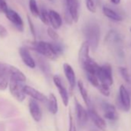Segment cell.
Listing matches in <instances>:
<instances>
[{
	"label": "cell",
	"mask_w": 131,
	"mask_h": 131,
	"mask_svg": "<svg viewBox=\"0 0 131 131\" xmlns=\"http://www.w3.org/2000/svg\"><path fill=\"white\" fill-rule=\"evenodd\" d=\"M8 36L7 29L2 25H0V38H6Z\"/></svg>",
	"instance_id": "cell-38"
},
{
	"label": "cell",
	"mask_w": 131,
	"mask_h": 131,
	"mask_svg": "<svg viewBox=\"0 0 131 131\" xmlns=\"http://www.w3.org/2000/svg\"><path fill=\"white\" fill-rule=\"evenodd\" d=\"M88 114L90 119H92L93 123L96 125L97 128L101 129L102 131H105L106 129V124L104 119L96 113V111L92 107L88 109Z\"/></svg>",
	"instance_id": "cell-16"
},
{
	"label": "cell",
	"mask_w": 131,
	"mask_h": 131,
	"mask_svg": "<svg viewBox=\"0 0 131 131\" xmlns=\"http://www.w3.org/2000/svg\"><path fill=\"white\" fill-rule=\"evenodd\" d=\"M9 75H10V79H13L23 83H25L26 81V77L25 74L18 68L11 65H9Z\"/></svg>",
	"instance_id": "cell-22"
},
{
	"label": "cell",
	"mask_w": 131,
	"mask_h": 131,
	"mask_svg": "<svg viewBox=\"0 0 131 131\" xmlns=\"http://www.w3.org/2000/svg\"><path fill=\"white\" fill-rule=\"evenodd\" d=\"M52 47H53L55 52H56V54L58 56L61 55L64 52V46H63L62 44L55 41V42H52Z\"/></svg>",
	"instance_id": "cell-34"
},
{
	"label": "cell",
	"mask_w": 131,
	"mask_h": 131,
	"mask_svg": "<svg viewBox=\"0 0 131 131\" xmlns=\"http://www.w3.org/2000/svg\"><path fill=\"white\" fill-rule=\"evenodd\" d=\"M123 41V36L118 31L115 29L110 30L106 35L105 39H104L105 43L110 44V45H119V44H121Z\"/></svg>",
	"instance_id": "cell-15"
},
{
	"label": "cell",
	"mask_w": 131,
	"mask_h": 131,
	"mask_svg": "<svg viewBox=\"0 0 131 131\" xmlns=\"http://www.w3.org/2000/svg\"><path fill=\"white\" fill-rule=\"evenodd\" d=\"M86 73V78L89 83L94 87L97 88L98 86L100 84V81L99 80L97 76L95 74H92V73Z\"/></svg>",
	"instance_id": "cell-29"
},
{
	"label": "cell",
	"mask_w": 131,
	"mask_h": 131,
	"mask_svg": "<svg viewBox=\"0 0 131 131\" xmlns=\"http://www.w3.org/2000/svg\"><path fill=\"white\" fill-rule=\"evenodd\" d=\"M129 32H131V27H130V28H129Z\"/></svg>",
	"instance_id": "cell-43"
},
{
	"label": "cell",
	"mask_w": 131,
	"mask_h": 131,
	"mask_svg": "<svg viewBox=\"0 0 131 131\" xmlns=\"http://www.w3.org/2000/svg\"><path fill=\"white\" fill-rule=\"evenodd\" d=\"M77 86H78V89H79V91L83 97V100L84 101V103H86V106L88 107V109L90 108H92V103H91V100L90 99V96H89V94H88V92L83 83V81L81 80H79L77 82Z\"/></svg>",
	"instance_id": "cell-23"
},
{
	"label": "cell",
	"mask_w": 131,
	"mask_h": 131,
	"mask_svg": "<svg viewBox=\"0 0 131 131\" xmlns=\"http://www.w3.org/2000/svg\"><path fill=\"white\" fill-rule=\"evenodd\" d=\"M130 45H131V44H130Z\"/></svg>",
	"instance_id": "cell-45"
},
{
	"label": "cell",
	"mask_w": 131,
	"mask_h": 131,
	"mask_svg": "<svg viewBox=\"0 0 131 131\" xmlns=\"http://www.w3.org/2000/svg\"><path fill=\"white\" fill-rule=\"evenodd\" d=\"M27 19H28V23H29V28H30L31 33H32V35L33 36V37L36 38V29H35L34 24H33L32 19H30V17H29V16H27Z\"/></svg>",
	"instance_id": "cell-36"
},
{
	"label": "cell",
	"mask_w": 131,
	"mask_h": 131,
	"mask_svg": "<svg viewBox=\"0 0 131 131\" xmlns=\"http://www.w3.org/2000/svg\"><path fill=\"white\" fill-rule=\"evenodd\" d=\"M64 4L70 10L74 23H77L79 21V19H80V3H79V0H65Z\"/></svg>",
	"instance_id": "cell-12"
},
{
	"label": "cell",
	"mask_w": 131,
	"mask_h": 131,
	"mask_svg": "<svg viewBox=\"0 0 131 131\" xmlns=\"http://www.w3.org/2000/svg\"><path fill=\"white\" fill-rule=\"evenodd\" d=\"M9 65L0 62V90H5L9 83Z\"/></svg>",
	"instance_id": "cell-7"
},
{
	"label": "cell",
	"mask_w": 131,
	"mask_h": 131,
	"mask_svg": "<svg viewBox=\"0 0 131 131\" xmlns=\"http://www.w3.org/2000/svg\"><path fill=\"white\" fill-rule=\"evenodd\" d=\"M0 131H5V126L2 123H0Z\"/></svg>",
	"instance_id": "cell-40"
},
{
	"label": "cell",
	"mask_w": 131,
	"mask_h": 131,
	"mask_svg": "<svg viewBox=\"0 0 131 131\" xmlns=\"http://www.w3.org/2000/svg\"><path fill=\"white\" fill-rule=\"evenodd\" d=\"M91 131H98V130L97 129H92Z\"/></svg>",
	"instance_id": "cell-42"
},
{
	"label": "cell",
	"mask_w": 131,
	"mask_h": 131,
	"mask_svg": "<svg viewBox=\"0 0 131 131\" xmlns=\"http://www.w3.org/2000/svg\"><path fill=\"white\" fill-rule=\"evenodd\" d=\"M47 34L49 38H51L54 42L57 41L59 38V35L56 32V29H53L52 27H49L47 29Z\"/></svg>",
	"instance_id": "cell-33"
},
{
	"label": "cell",
	"mask_w": 131,
	"mask_h": 131,
	"mask_svg": "<svg viewBox=\"0 0 131 131\" xmlns=\"http://www.w3.org/2000/svg\"><path fill=\"white\" fill-rule=\"evenodd\" d=\"M64 19H65V22L67 23V24L68 25H72L74 21H73V19L70 14V10L68 9V8L65 6V8H64Z\"/></svg>",
	"instance_id": "cell-31"
},
{
	"label": "cell",
	"mask_w": 131,
	"mask_h": 131,
	"mask_svg": "<svg viewBox=\"0 0 131 131\" xmlns=\"http://www.w3.org/2000/svg\"><path fill=\"white\" fill-rule=\"evenodd\" d=\"M119 72L122 78L125 80V82L128 84H130L131 83V77L129 73L127 68L120 67H119Z\"/></svg>",
	"instance_id": "cell-28"
},
{
	"label": "cell",
	"mask_w": 131,
	"mask_h": 131,
	"mask_svg": "<svg viewBox=\"0 0 131 131\" xmlns=\"http://www.w3.org/2000/svg\"><path fill=\"white\" fill-rule=\"evenodd\" d=\"M96 4H99V2H100V0H96Z\"/></svg>",
	"instance_id": "cell-41"
},
{
	"label": "cell",
	"mask_w": 131,
	"mask_h": 131,
	"mask_svg": "<svg viewBox=\"0 0 131 131\" xmlns=\"http://www.w3.org/2000/svg\"><path fill=\"white\" fill-rule=\"evenodd\" d=\"M96 76L101 83L106 84L109 86H111L113 84V70L110 64L105 63L103 66H100V68L97 72Z\"/></svg>",
	"instance_id": "cell-3"
},
{
	"label": "cell",
	"mask_w": 131,
	"mask_h": 131,
	"mask_svg": "<svg viewBox=\"0 0 131 131\" xmlns=\"http://www.w3.org/2000/svg\"><path fill=\"white\" fill-rule=\"evenodd\" d=\"M69 131H77V128L75 126V123L73 122V116L71 115V113H70V129Z\"/></svg>",
	"instance_id": "cell-37"
},
{
	"label": "cell",
	"mask_w": 131,
	"mask_h": 131,
	"mask_svg": "<svg viewBox=\"0 0 131 131\" xmlns=\"http://www.w3.org/2000/svg\"><path fill=\"white\" fill-rule=\"evenodd\" d=\"M102 10H103V15L106 18L110 19V20L114 21V22H122V21H123V16L120 14H119L117 12H116L115 10L112 9L111 8L105 6L103 7Z\"/></svg>",
	"instance_id": "cell-20"
},
{
	"label": "cell",
	"mask_w": 131,
	"mask_h": 131,
	"mask_svg": "<svg viewBox=\"0 0 131 131\" xmlns=\"http://www.w3.org/2000/svg\"><path fill=\"white\" fill-rule=\"evenodd\" d=\"M9 9L7 3L5 0H0V13H6V11Z\"/></svg>",
	"instance_id": "cell-35"
},
{
	"label": "cell",
	"mask_w": 131,
	"mask_h": 131,
	"mask_svg": "<svg viewBox=\"0 0 131 131\" xmlns=\"http://www.w3.org/2000/svg\"><path fill=\"white\" fill-rule=\"evenodd\" d=\"M90 44L88 43L87 41H84L82 43L78 53V59L81 67H83L91 58L90 56Z\"/></svg>",
	"instance_id": "cell-11"
},
{
	"label": "cell",
	"mask_w": 131,
	"mask_h": 131,
	"mask_svg": "<svg viewBox=\"0 0 131 131\" xmlns=\"http://www.w3.org/2000/svg\"><path fill=\"white\" fill-rule=\"evenodd\" d=\"M24 86L23 82L10 79L9 83V91L12 94V96L19 102H23L26 99V94L24 91Z\"/></svg>",
	"instance_id": "cell-4"
},
{
	"label": "cell",
	"mask_w": 131,
	"mask_h": 131,
	"mask_svg": "<svg viewBox=\"0 0 131 131\" xmlns=\"http://www.w3.org/2000/svg\"><path fill=\"white\" fill-rule=\"evenodd\" d=\"M117 104L120 109L124 111H129L131 107V100L129 93L126 88L121 85L119 90V96L117 99Z\"/></svg>",
	"instance_id": "cell-5"
},
{
	"label": "cell",
	"mask_w": 131,
	"mask_h": 131,
	"mask_svg": "<svg viewBox=\"0 0 131 131\" xmlns=\"http://www.w3.org/2000/svg\"><path fill=\"white\" fill-rule=\"evenodd\" d=\"M86 6L89 12L91 13H96V0H85Z\"/></svg>",
	"instance_id": "cell-30"
},
{
	"label": "cell",
	"mask_w": 131,
	"mask_h": 131,
	"mask_svg": "<svg viewBox=\"0 0 131 131\" xmlns=\"http://www.w3.org/2000/svg\"><path fill=\"white\" fill-rule=\"evenodd\" d=\"M130 84H131V83H130Z\"/></svg>",
	"instance_id": "cell-46"
},
{
	"label": "cell",
	"mask_w": 131,
	"mask_h": 131,
	"mask_svg": "<svg viewBox=\"0 0 131 131\" xmlns=\"http://www.w3.org/2000/svg\"><path fill=\"white\" fill-rule=\"evenodd\" d=\"M6 18L13 24V26L20 32H23L24 30V23L21 16L18 13L14 11L13 9H9L5 13Z\"/></svg>",
	"instance_id": "cell-8"
},
{
	"label": "cell",
	"mask_w": 131,
	"mask_h": 131,
	"mask_svg": "<svg viewBox=\"0 0 131 131\" xmlns=\"http://www.w3.org/2000/svg\"><path fill=\"white\" fill-rule=\"evenodd\" d=\"M49 23L53 29L57 30L61 28L62 25V18L59 13L53 9H50L49 10Z\"/></svg>",
	"instance_id": "cell-19"
},
{
	"label": "cell",
	"mask_w": 131,
	"mask_h": 131,
	"mask_svg": "<svg viewBox=\"0 0 131 131\" xmlns=\"http://www.w3.org/2000/svg\"><path fill=\"white\" fill-rule=\"evenodd\" d=\"M101 108L103 111L104 117L109 120L111 121H116L118 119V113L116 112V110L114 106L112 104L106 102V101H102L101 104Z\"/></svg>",
	"instance_id": "cell-9"
},
{
	"label": "cell",
	"mask_w": 131,
	"mask_h": 131,
	"mask_svg": "<svg viewBox=\"0 0 131 131\" xmlns=\"http://www.w3.org/2000/svg\"><path fill=\"white\" fill-rule=\"evenodd\" d=\"M121 2V0H110V3L115 6H118Z\"/></svg>",
	"instance_id": "cell-39"
},
{
	"label": "cell",
	"mask_w": 131,
	"mask_h": 131,
	"mask_svg": "<svg viewBox=\"0 0 131 131\" xmlns=\"http://www.w3.org/2000/svg\"><path fill=\"white\" fill-rule=\"evenodd\" d=\"M62 68H63V72L65 74V77L67 78L70 90H73L77 84V79H76V73L75 71L73 70V67H71V65H70L67 62H64L62 65Z\"/></svg>",
	"instance_id": "cell-10"
},
{
	"label": "cell",
	"mask_w": 131,
	"mask_h": 131,
	"mask_svg": "<svg viewBox=\"0 0 131 131\" xmlns=\"http://www.w3.org/2000/svg\"><path fill=\"white\" fill-rule=\"evenodd\" d=\"M86 41L90 44V49L96 50L100 39V27L96 23H89L83 29Z\"/></svg>",
	"instance_id": "cell-2"
},
{
	"label": "cell",
	"mask_w": 131,
	"mask_h": 131,
	"mask_svg": "<svg viewBox=\"0 0 131 131\" xmlns=\"http://www.w3.org/2000/svg\"><path fill=\"white\" fill-rule=\"evenodd\" d=\"M48 1H52V0H48Z\"/></svg>",
	"instance_id": "cell-44"
},
{
	"label": "cell",
	"mask_w": 131,
	"mask_h": 131,
	"mask_svg": "<svg viewBox=\"0 0 131 131\" xmlns=\"http://www.w3.org/2000/svg\"><path fill=\"white\" fill-rule=\"evenodd\" d=\"M37 100L34 99H31L29 103V110L30 112V114L33 119L36 122H39L42 119V111L41 109L36 102Z\"/></svg>",
	"instance_id": "cell-18"
},
{
	"label": "cell",
	"mask_w": 131,
	"mask_h": 131,
	"mask_svg": "<svg viewBox=\"0 0 131 131\" xmlns=\"http://www.w3.org/2000/svg\"><path fill=\"white\" fill-rule=\"evenodd\" d=\"M48 108L49 112L55 115L58 112V103H57V99L56 96L53 93H50L48 97Z\"/></svg>",
	"instance_id": "cell-25"
},
{
	"label": "cell",
	"mask_w": 131,
	"mask_h": 131,
	"mask_svg": "<svg viewBox=\"0 0 131 131\" xmlns=\"http://www.w3.org/2000/svg\"><path fill=\"white\" fill-rule=\"evenodd\" d=\"M37 62L41 71L43 73L45 77L46 78H49L51 77V68L48 62H46L43 57L39 56L37 58Z\"/></svg>",
	"instance_id": "cell-24"
},
{
	"label": "cell",
	"mask_w": 131,
	"mask_h": 131,
	"mask_svg": "<svg viewBox=\"0 0 131 131\" xmlns=\"http://www.w3.org/2000/svg\"><path fill=\"white\" fill-rule=\"evenodd\" d=\"M24 91L25 93L28 96H29L30 97H32V99L39 101L41 103H47L48 102V98L41 92H39V90H36L35 88L29 86H24Z\"/></svg>",
	"instance_id": "cell-17"
},
{
	"label": "cell",
	"mask_w": 131,
	"mask_h": 131,
	"mask_svg": "<svg viewBox=\"0 0 131 131\" xmlns=\"http://www.w3.org/2000/svg\"><path fill=\"white\" fill-rule=\"evenodd\" d=\"M75 103H76V113H77L78 123L80 126H84L87 123L89 114L77 99H75Z\"/></svg>",
	"instance_id": "cell-14"
},
{
	"label": "cell",
	"mask_w": 131,
	"mask_h": 131,
	"mask_svg": "<svg viewBox=\"0 0 131 131\" xmlns=\"http://www.w3.org/2000/svg\"><path fill=\"white\" fill-rule=\"evenodd\" d=\"M98 90L105 96H109L110 95V86L106 85V84H103V83H101L97 87Z\"/></svg>",
	"instance_id": "cell-32"
},
{
	"label": "cell",
	"mask_w": 131,
	"mask_h": 131,
	"mask_svg": "<svg viewBox=\"0 0 131 131\" xmlns=\"http://www.w3.org/2000/svg\"><path fill=\"white\" fill-rule=\"evenodd\" d=\"M40 20L46 26H49V11H47L45 8H41L39 16Z\"/></svg>",
	"instance_id": "cell-27"
},
{
	"label": "cell",
	"mask_w": 131,
	"mask_h": 131,
	"mask_svg": "<svg viewBox=\"0 0 131 131\" xmlns=\"http://www.w3.org/2000/svg\"><path fill=\"white\" fill-rule=\"evenodd\" d=\"M52 80H53V83H54L55 86H56V88L59 91V93L61 96V99L62 100L64 106H67L69 104V93H68L67 88H66V86L63 84L62 79L60 78L59 76L55 75L52 77Z\"/></svg>",
	"instance_id": "cell-6"
},
{
	"label": "cell",
	"mask_w": 131,
	"mask_h": 131,
	"mask_svg": "<svg viewBox=\"0 0 131 131\" xmlns=\"http://www.w3.org/2000/svg\"><path fill=\"white\" fill-rule=\"evenodd\" d=\"M19 53L23 62L26 67H29L30 69H34L36 67V62L32 58V56H31L29 49L26 47H20L19 49Z\"/></svg>",
	"instance_id": "cell-13"
},
{
	"label": "cell",
	"mask_w": 131,
	"mask_h": 131,
	"mask_svg": "<svg viewBox=\"0 0 131 131\" xmlns=\"http://www.w3.org/2000/svg\"><path fill=\"white\" fill-rule=\"evenodd\" d=\"M26 47L37 52L43 57L51 60H55L58 57V55L52 47V42H47L45 41H32L29 42L26 45Z\"/></svg>",
	"instance_id": "cell-1"
},
{
	"label": "cell",
	"mask_w": 131,
	"mask_h": 131,
	"mask_svg": "<svg viewBox=\"0 0 131 131\" xmlns=\"http://www.w3.org/2000/svg\"><path fill=\"white\" fill-rule=\"evenodd\" d=\"M29 7L30 13L34 17H39L40 9H39V6L37 5L36 0H29Z\"/></svg>",
	"instance_id": "cell-26"
},
{
	"label": "cell",
	"mask_w": 131,
	"mask_h": 131,
	"mask_svg": "<svg viewBox=\"0 0 131 131\" xmlns=\"http://www.w3.org/2000/svg\"><path fill=\"white\" fill-rule=\"evenodd\" d=\"M82 68L85 70L86 73L96 75L97 72L99 71V70L100 68V66L93 59L90 58L89 59V61L83 66Z\"/></svg>",
	"instance_id": "cell-21"
}]
</instances>
